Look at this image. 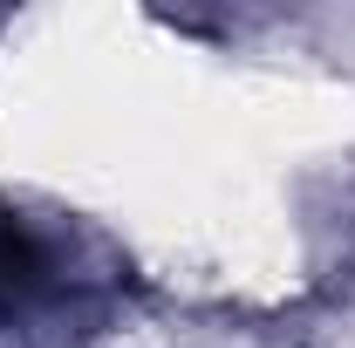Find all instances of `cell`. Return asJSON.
I'll use <instances>...</instances> for the list:
<instances>
[{"mask_svg": "<svg viewBox=\"0 0 355 348\" xmlns=\"http://www.w3.org/2000/svg\"><path fill=\"white\" fill-rule=\"evenodd\" d=\"M62 301V253L28 218L0 212V314H35Z\"/></svg>", "mask_w": 355, "mask_h": 348, "instance_id": "6da1fadb", "label": "cell"}]
</instances>
